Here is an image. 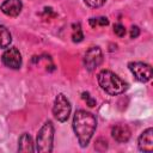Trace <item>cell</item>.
<instances>
[{"mask_svg": "<svg viewBox=\"0 0 153 153\" xmlns=\"http://www.w3.org/2000/svg\"><path fill=\"white\" fill-rule=\"evenodd\" d=\"M90 25L92 27H96L97 26V18H90Z\"/></svg>", "mask_w": 153, "mask_h": 153, "instance_id": "d6986e66", "label": "cell"}, {"mask_svg": "<svg viewBox=\"0 0 153 153\" xmlns=\"http://www.w3.org/2000/svg\"><path fill=\"white\" fill-rule=\"evenodd\" d=\"M137 146L141 152L151 153L153 151V129L147 128L141 133L137 140Z\"/></svg>", "mask_w": 153, "mask_h": 153, "instance_id": "ba28073f", "label": "cell"}, {"mask_svg": "<svg viewBox=\"0 0 153 153\" xmlns=\"http://www.w3.org/2000/svg\"><path fill=\"white\" fill-rule=\"evenodd\" d=\"M71 110H72V105L69 100L67 99V97L62 93L57 94L54 100V105H53L54 117L59 122H66L71 115Z\"/></svg>", "mask_w": 153, "mask_h": 153, "instance_id": "277c9868", "label": "cell"}, {"mask_svg": "<svg viewBox=\"0 0 153 153\" xmlns=\"http://www.w3.org/2000/svg\"><path fill=\"white\" fill-rule=\"evenodd\" d=\"M100 88L110 96H117L123 93L128 88V84L122 80L117 74L109 69H103L97 75Z\"/></svg>", "mask_w": 153, "mask_h": 153, "instance_id": "7a4b0ae2", "label": "cell"}, {"mask_svg": "<svg viewBox=\"0 0 153 153\" xmlns=\"http://www.w3.org/2000/svg\"><path fill=\"white\" fill-rule=\"evenodd\" d=\"M33 141L30 134L24 133L18 140V152H35Z\"/></svg>", "mask_w": 153, "mask_h": 153, "instance_id": "8fae6325", "label": "cell"}, {"mask_svg": "<svg viewBox=\"0 0 153 153\" xmlns=\"http://www.w3.org/2000/svg\"><path fill=\"white\" fill-rule=\"evenodd\" d=\"M84 38V33H82V30H81V26L80 24H74L73 25V32H72V39L73 42L78 43V42H81Z\"/></svg>", "mask_w": 153, "mask_h": 153, "instance_id": "4fadbf2b", "label": "cell"}, {"mask_svg": "<svg viewBox=\"0 0 153 153\" xmlns=\"http://www.w3.org/2000/svg\"><path fill=\"white\" fill-rule=\"evenodd\" d=\"M1 61L6 67L12 69H18L22 66V54L14 47L8 48L4 51L1 56Z\"/></svg>", "mask_w": 153, "mask_h": 153, "instance_id": "52a82bcc", "label": "cell"}, {"mask_svg": "<svg viewBox=\"0 0 153 153\" xmlns=\"http://www.w3.org/2000/svg\"><path fill=\"white\" fill-rule=\"evenodd\" d=\"M22 8L23 4L20 0H5L0 6L1 12L8 17H17L22 12Z\"/></svg>", "mask_w": 153, "mask_h": 153, "instance_id": "30bf717a", "label": "cell"}, {"mask_svg": "<svg viewBox=\"0 0 153 153\" xmlns=\"http://www.w3.org/2000/svg\"><path fill=\"white\" fill-rule=\"evenodd\" d=\"M97 128V120L92 112L78 110L73 117V130L78 137L80 146L84 148L88 145Z\"/></svg>", "mask_w": 153, "mask_h": 153, "instance_id": "6da1fadb", "label": "cell"}, {"mask_svg": "<svg viewBox=\"0 0 153 153\" xmlns=\"http://www.w3.org/2000/svg\"><path fill=\"white\" fill-rule=\"evenodd\" d=\"M102 62H103V53H102V49L99 47H91L86 51V54L84 56L85 68L88 72H92L97 67H99Z\"/></svg>", "mask_w": 153, "mask_h": 153, "instance_id": "8992f818", "label": "cell"}, {"mask_svg": "<svg viewBox=\"0 0 153 153\" xmlns=\"http://www.w3.org/2000/svg\"><path fill=\"white\" fill-rule=\"evenodd\" d=\"M12 42V35L8 29L4 25H0V48H7Z\"/></svg>", "mask_w": 153, "mask_h": 153, "instance_id": "7c38bea8", "label": "cell"}, {"mask_svg": "<svg viewBox=\"0 0 153 153\" xmlns=\"http://www.w3.org/2000/svg\"><path fill=\"white\" fill-rule=\"evenodd\" d=\"M108 24H109L108 18H105V17H99V18H97V25L105 26V25H108Z\"/></svg>", "mask_w": 153, "mask_h": 153, "instance_id": "ac0fdd59", "label": "cell"}, {"mask_svg": "<svg viewBox=\"0 0 153 153\" xmlns=\"http://www.w3.org/2000/svg\"><path fill=\"white\" fill-rule=\"evenodd\" d=\"M85 4L90 7H93V8H97V7H100L105 4L106 0H84Z\"/></svg>", "mask_w": 153, "mask_h": 153, "instance_id": "9a60e30c", "label": "cell"}, {"mask_svg": "<svg viewBox=\"0 0 153 153\" xmlns=\"http://www.w3.org/2000/svg\"><path fill=\"white\" fill-rule=\"evenodd\" d=\"M81 98L87 103V105H88V106H91V108L96 106V99H94V98H92V97H91V94H90L88 92H82V93H81Z\"/></svg>", "mask_w": 153, "mask_h": 153, "instance_id": "5bb4252c", "label": "cell"}, {"mask_svg": "<svg viewBox=\"0 0 153 153\" xmlns=\"http://www.w3.org/2000/svg\"><path fill=\"white\" fill-rule=\"evenodd\" d=\"M140 35V29L137 26H133L130 30V38H136Z\"/></svg>", "mask_w": 153, "mask_h": 153, "instance_id": "e0dca14e", "label": "cell"}, {"mask_svg": "<svg viewBox=\"0 0 153 153\" xmlns=\"http://www.w3.org/2000/svg\"><path fill=\"white\" fill-rule=\"evenodd\" d=\"M53 141H54V126H53L51 121H47L37 133L35 151L42 152V153L51 152L53 151Z\"/></svg>", "mask_w": 153, "mask_h": 153, "instance_id": "3957f363", "label": "cell"}, {"mask_svg": "<svg viewBox=\"0 0 153 153\" xmlns=\"http://www.w3.org/2000/svg\"><path fill=\"white\" fill-rule=\"evenodd\" d=\"M114 32H115L118 37H123V36L126 35V27H124L122 24L117 23V24L114 25Z\"/></svg>", "mask_w": 153, "mask_h": 153, "instance_id": "2e32d148", "label": "cell"}, {"mask_svg": "<svg viewBox=\"0 0 153 153\" xmlns=\"http://www.w3.org/2000/svg\"><path fill=\"white\" fill-rule=\"evenodd\" d=\"M111 135H112L114 140L117 141L118 143H124L130 139L131 131H130V129L127 124L120 123V124H116L115 127H112Z\"/></svg>", "mask_w": 153, "mask_h": 153, "instance_id": "9c48e42d", "label": "cell"}, {"mask_svg": "<svg viewBox=\"0 0 153 153\" xmlns=\"http://www.w3.org/2000/svg\"><path fill=\"white\" fill-rule=\"evenodd\" d=\"M128 67L137 81L147 82L152 79V67L148 63L135 61V62H129Z\"/></svg>", "mask_w": 153, "mask_h": 153, "instance_id": "5b68a950", "label": "cell"}]
</instances>
